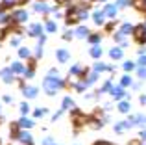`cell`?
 Masks as SVG:
<instances>
[{
	"mask_svg": "<svg viewBox=\"0 0 146 145\" xmlns=\"http://www.w3.org/2000/svg\"><path fill=\"white\" fill-rule=\"evenodd\" d=\"M104 11H96V13H94V22H96V24H102L104 22Z\"/></svg>",
	"mask_w": 146,
	"mask_h": 145,
	"instance_id": "9c48e42d",
	"label": "cell"
},
{
	"mask_svg": "<svg viewBox=\"0 0 146 145\" xmlns=\"http://www.w3.org/2000/svg\"><path fill=\"white\" fill-rule=\"evenodd\" d=\"M85 121H87V117H85V115H82L78 110H74V127H76V128L83 127V125H85Z\"/></svg>",
	"mask_w": 146,
	"mask_h": 145,
	"instance_id": "3957f363",
	"label": "cell"
},
{
	"mask_svg": "<svg viewBox=\"0 0 146 145\" xmlns=\"http://www.w3.org/2000/svg\"><path fill=\"white\" fill-rule=\"evenodd\" d=\"M9 134L13 136V138H19V125H17V123H13V125L9 127Z\"/></svg>",
	"mask_w": 146,
	"mask_h": 145,
	"instance_id": "ba28073f",
	"label": "cell"
},
{
	"mask_svg": "<svg viewBox=\"0 0 146 145\" xmlns=\"http://www.w3.org/2000/svg\"><path fill=\"white\" fill-rule=\"evenodd\" d=\"M139 63H141L143 67H146V56H144V54H141V60H139Z\"/></svg>",
	"mask_w": 146,
	"mask_h": 145,
	"instance_id": "f1b7e54d",
	"label": "cell"
},
{
	"mask_svg": "<svg viewBox=\"0 0 146 145\" xmlns=\"http://www.w3.org/2000/svg\"><path fill=\"white\" fill-rule=\"evenodd\" d=\"M129 84H131V78H129V76H122V87L129 86Z\"/></svg>",
	"mask_w": 146,
	"mask_h": 145,
	"instance_id": "7402d4cb",
	"label": "cell"
},
{
	"mask_svg": "<svg viewBox=\"0 0 146 145\" xmlns=\"http://www.w3.org/2000/svg\"><path fill=\"white\" fill-rule=\"evenodd\" d=\"M131 32H133V26H129V24H124L120 28V34H122V36H128V34H131Z\"/></svg>",
	"mask_w": 146,
	"mask_h": 145,
	"instance_id": "8fae6325",
	"label": "cell"
},
{
	"mask_svg": "<svg viewBox=\"0 0 146 145\" xmlns=\"http://www.w3.org/2000/svg\"><path fill=\"white\" fill-rule=\"evenodd\" d=\"M93 145H111V143H107V142H96V143H93Z\"/></svg>",
	"mask_w": 146,
	"mask_h": 145,
	"instance_id": "e575fe53",
	"label": "cell"
},
{
	"mask_svg": "<svg viewBox=\"0 0 146 145\" xmlns=\"http://www.w3.org/2000/svg\"><path fill=\"white\" fill-rule=\"evenodd\" d=\"M144 28H146V22H144Z\"/></svg>",
	"mask_w": 146,
	"mask_h": 145,
	"instance_id": "ab89813d",
	"label": "cell"
},
{
	"mask_svg": "<svg viewBox=\"0 0 146 145\" xmlns=\"http://www.w3.org/2000/svg\"><path fill=\"white\" fill-rule=\"evenodd\" d=\"M11 6H13L11 2H2V4H0V9H2V11H4V9H9Z\"/></svg>",
	"mask_w": 146,
	"mask_h": 145,
	"instance_id": "603a6c76",
	"label": "cell"
},
{
	"mask_svg": "<svg viewBox=\"0 0 146 145\" xmlns=\"http://www.w3.org/2000/svg\"><path fill=\"white\" fill-rule=\"evenodd\" d=\"M2 76H4V80H6V82H11V80H13V75H11V71H9V69L2 71Z\"/></svg>",
	"mask_w": 146,
	"mask_h": 145,
	"instance_id": "5bb4252c",
	"label": "cell"
},
{
	"mask_svg": "<svg viewBox=\"0 0 146 145\" xmlns=\"http://www.w3.org/2000/svg\"><path fill=\"white\" fill-rule=\"evenodd\" d=\"M91 56H93V58H100V56H102V48H100V47H94L93 50H91Z\"/></svg>",
	"mask_w": 146,
	"mask_h": 145,
	"instance_id": "9a60e30c",
	"label": "cell"
},
{
	"mask_svg": "<svg viewBox=\"0 0 146 145\" xmlns=\"http://www.w3.org/2000/svg\"><path fill=\"white\" fill-rule=\"evenodd\" d=\"M35 115H37V117H41V115H44V110H35Z\"/></svg>",
	"mask_w": 146,
	"mask_h": 145,
	"instance_id": "d6a6232c",
	"label": "cell"
},
{
	"mask_svg": "<svg viewBox=\"0 0 146 145\" xmlns=\"http://www.w3.org/2000/svg\"><path fill=\"white\" fill-rule=\"evenodd\" d=\"M143 2H144V4H146V0H143Z\"/></svg>",
	"mask_w": 146,
	"mask_h": 145,
	"instance_id": "60d3db41",
	"label": "cell"
},
{
	"mask_svg": "<svg viewBox=\"0 0 146 145\" xmlns=\"http://www.w3.org/2000/svg\"><path fill=\"white\" fill-rule=\"evenodd\" d=\"M141 102H143V104H146V95H143V97H141Z\"/></svg>",
	"mask_w": 146,
	"mask_h": 145,
	"instance_id": "d590c367",
	"label": "cell"
},
{
	"mask_svg": "<svg viewBox=\"0 0 146 145\" xmlns=\"http://www.w3.org/2000/svg\"><path fill=\"white\" fill-rule=\"evenodd\" d=\"M129 145H143V140H133V142H129Z\"/></svg>",
	"mask_w": 146,
	"mask_h": 145,
	"instance_id": "4dcf8cb0",
	"label": "cell"
},
{
	"mask_svg": "<svg viewBox=\"0 0 146 145\" xmlns=\"http://www.w3.org/2000/svg\"><path fill=\"white\" fill-rule=\"evenodd\" d=\"M63 108H65V110H68V108H74V102H72L70 99L67 97V99H65V101H63Z\"/></svg>",
	"mask_w": 146,
	"mask_h": 145,
	"instance_id": "2e32d148",
	"label": "cell"
},
{
	"mask_svg": "<svg viewBox=\"0 0 146 145\" xmlns=\"http://www.w3.org/2000/svg\"><path fill=\"white\" fill-rule=\"evenodd\" d=\"M104 13H106V15H109V17H115V13H117V7H115V6H107Z\"/></svg>",
	"mask_w": 146,
	"mask_h": 145,
	"instance_id": "7c38bea8",
	"label": "cell"
},
{
	"mask_svg": "<svg viewBox=\"0 0 146 145\" xmlns=\"http://www.w3.org/2000/svg\"><path fill=\"white\" fill-rule=\"evenodd\" d=\"M109 54H111V58H113V60H120L122 58V50H120V48H113Z\"/></svg>",
	"mask_w": 146,
	"mask_h": 145,
	"instance_id": "52a82bcc",
	"label": "cell"
},
{
	"mask_svg": "<svg viewBox=\"0 0 146 145\" xmlns=\"http://www.w3.org/2000/svg\"><path fill=\"white\" fill-rule=\"evenodd\" d=\"M131 34H133V37H135L137 43H141V45H144V43H146V28H144V24L135 26Z\"/></svg>",
	"mask_w": 146,
	"mask_h": 145,
	"instance_id": "7a4b0ae2",
	"label": "cell"
},
{
	"mask_svg": "<svg viewBox=\"0 0 146 145\" xmlns=\"http://www.w3.org/2000/svg\"><path fill=\"white\" fill-rule=\"evenodd\" d=\"M89 41H91V43H98V41H100V36H98V34H94V36L89 37Z\"/></svg>",
	"mask_w": 146,
	"mask_h": 145,
	"instance_id": "4316f807",
	"label": "cell"
},
{
	"mask_svg": "<svg viewBox=\"0 0 146 145\" xmlns=\"http://www.w3.org/2000/svg\"><path fill=\"white\" fill-rule=\"evenodd\" d=\"M118 110H120V112H128V110H129V104H128V102H120V104H118Z\"/></svg>",
	"mask_w": 146,
	"mask_h": 145,
	"instance_id": "d6986e66",
	"label": "cell"
},
{
	"mask_svg": "<svg viewBox=\"0 0 146 145\" xmlns=\"http://www.w3.org/2000/svg\"><path fill=\"white\" fill-rule=\"evenodd\" d=\"M21 110H22V113H26V112H28V110H30V106H28V104H26V102H24V104L21 106Z\"/></svg>",
	"mask_w": 146,
	"mask_h": 145,
	"instance_id": "f546056e",
	"label": "cell"
},
{
	"mask_svg": "<svg viewBox=\"0 0 146 145\" xmlns=\"http://www.w3.org/2000/svg\"><path fill=\"white\" fill-rule=\"evenodd\" d=\"M57 87H61L59 78H52V76L44 78V89H46L50 95H54V93H56V89H57Z\"/></svg>",
	"mask_w": 146,
	"mask_h": 145,
	"instance_id": "6da1fadb",
	"label": "cell"
},
{
	"mask_svg": "<svg viewBox=\"0 0 146 145\" xmlns=\"http://www.w3.org/2000/svg\"><path fill=\"white\" fill-rule=\"evenodd\" d=\"M13 71H15V72H22L24 69H22V65H21V63H13Z\"/></svg>",
	"mask_w": 146,
	"mask_h": 145,
	"instance_id": "cb8c5ba5",
	"label": "cell"
},
{
	"mask_svg": "<svg viewBox=\"0 0 146 145\" xmlns=\"http://www.w3.org/2000/svg\"><path fill=\"white\" fill-rule=\"evenodd\" d=\"M139 76L141 78H146V69H139Z\"/></svg>",
	"mask_w": 146,
	"mask_h": 145,
	"instance_id": "1f68e13d",
	"label": "cell"
},
{
	"mask_svg": "<svg viewBox=\"0 0 146 145\" xmlns=\"http://www.w3.org/2000/svg\"><path fill=\"white\" fill-rule=\"evenodd\" d=\"M57 58H59V62H67L68 60V52L67 50H59L57 52Z\"/></svg>",
	"mask_w": 146,
	"mask_h": 145,
	"instance_id": "4fadbf2b",
	"label": "cell"
},
{
	"mask_svg": "<svg viewBox=\"0 0 146 145\" xmlns=\"http://www.w3.org/2000/svg\"><path fill=\"white\" fill-rule=\"evenodd\" d=\"M46 30H48V32H54V30H56V22H52V21H50L48 24H46Z\"/></svg>",
	"mask_w": 146,
	"mask_h": 145,
	"instance_id": "484cf974",
	"label": "cell"
},
{
	"mask_svg": "<svg viewBox=\"0 0 146 145\" xmlns=\"http://www.w3.org/2000/svg\"><path fill=\"white\" fill-rule=\"evenodd\" d=\"M13 17H15V21H17V22H22V21H26V19H28V15H26V11H17Z\"/></svg>",
	"mask_w": 146,
	"mask_h": 145,
	"instance_id": "277c9868",
	"label": "cell"
},
{
	"mask_svg": "<svg viewBox=\"0 0 146 145\" xmlns=\"http://www.w3.org/2000/svg\"><path fill=\"white\" fill-rule=\"evenodd\" d=\"M24 95L32 99V97H35V95H37V89H35V87H26V89H24Z\"/></svg>",
	"mask_w": 146,
	"mask_h": 145,
	"instance_id": "30bf717a",
	"label": "cell"
},
{
	"mask_svg": "<svg viewBox=\"0 0 146 145\" xmlns=\"http://www.w3.org/2000/svg\"><path fill=\"white\" fill-rule=\"evenodd\" d=\"M26 2H28V0H17V4H21V6H22V4H26Z\"/></svg>",
	"mask_w": 146,
	"mask_h": 145,
	"instance_id": "74e56055",
	"label": "cell"
},
{
	"mask_svg": "<svg viewBox=\"0 0 146 145\" xmlns=\"http://www.w3.org/2000/svg\"><path fill=\"white\" fill-rule=\"evenodd\" d=\"M19 138H21L22 142H32V136H30L28 132H22V134H19Z\"/></svg>",
	"mask_w": 146,
	"mask_h": 145,
	"instance_id": "ac0fdd59",
	"label": "cell"
},
{
	"mask_svg": "<svg viewBox=\"0 0 146 145\" xmlns=\"http://www.w3.org/2000/svg\"><path fill=\"white\" fill-rule=\"evenodd\" d=\"M57 4H67V0H56Z\"/></svg>",
	"mask_w": 146,
	"mask_h": 145,
	"instance_id": "f35d334b",
	"label": "cell"
},
{
	"mask_svg": "<svg viewBox=\"0 0 146 145\" xmlns=\"http://www.w3.org/2000/svg\"><path fill=\"white\" fill-rule=\"evenodd\" d=\"M124 69L126 71H133V69H135V63H133V62H126L124 63Z\"/></svg>",
	"mask_w": 146,
	"mask_h": 145,
	"instance_id": "ffe728a7",
	"label": "cell"
},
{
	"mask_svg": "<svg viewBox=\"0 0 146 145\" xmlns=\"http://www.w3.org/2000/svg\"><path fill=\"white\" fill-rule=\"evenodd\" d=\"M113 28H115V22H109V24H107V32H111Z\"/></svg>",
	"mask_w": 146,
	"mask_h": 145,
	"instance_id": "836d02e7",
	"label": "cell"
},
{
	"mask_svg": "<svg viewBox=\"0 0 146 145\" xmlns=\"http://www.w3.org/2000/svg\"><path fill=\"white\" fill-rule=\"evenodd\" d=\"M141 140H146V130H143V134H141Z\"/></svg>",
	"mask_w": 146,
	"mask_h": 145,
	"instance_id": "8d00e7d4",
	"label": "cell"
},
{
	"mask_svg": "<svg viewBox=\"0 0 146 145\" xmlns=\"http://www.w3.org/2000/svg\"><path fill=\"white\" fill-rule=\"evenodd\" d=\"M41 30H43V28H41V24H33L32 28H30V36H39Z\"/></svg>",
	"mask_w": 146,
	"mask_h": 145,
	"instance_id": "8992f818",
	"label": "cell"
},
{
	"mask_svg": "<svg viewBox=\"0 0 146 145\" xmlns=\"http://www.w3.org/2000/svg\"><path fill=\"white\" fill-rule=\"evenodd\" d=\"M111 95H113L115 99H122L124 97V89H122V87H115V89L111 91Z\"/></svg>",
	"mask_w": 146,
	"mask_h": 145,
	"instance_id": "5b68a950",
	"label": "cell"
},
{
	"mask_svg": "<svg viewBox=\"0 0 146 145\" xmlns=\"http://www.w3.org/2000/svg\"><path fill=\"white\" fill-rule=\"evenodd\" d=\"M32 121H28V119H21V127H26V128H30V127H32Z\"/></svg>",
	"mask_w": 146,
	"mask_h": 145,
	"instance_id": "44dd1931",
	"label": "cell"
},
{
	"mask_svg": "<svg viewBox=\"0 0 146 145\" xmlns=\"http://www.w3.org/2000/svg\"><path fill=\"white\" fill-rule=\"evenodd\" d=\"M35 9H37V11H48V7L44 6V4H37V6H35Z\"/></svg>",
	"mask_w": 146,
	"mask_h": 145,
	"instance_id": "d4e9b609",
	"label": "cell"
},
{
	"mask_svg": "<svg viewBox=\"0 0 146 145\" xmlns=\"http://www.w3.org/2000/svg\"><path fill=\"white\" fill-rule=\"evenodd\" d=\"M76 34H78L80 37H87V36H89V30H87V28H83V26H82V28H78V32H76Z\"/></svg>",
	"mask_w": 146,
	"mask_h": 145,
	"instance_id": "e0dca14e",
	"label": "cell"
},
{
	"mask_svg": "<svg viewBox=\"0 0 146 145\" xmlns=\"http://www.w3.org/2000/svg\"><path fill=\"white\" fill-rule=\"evenodd\" d=\"M19 54H21V58H26L30 52H28V48H21V50H19Z\"/></svg>",
	"mask_w": 146,
	"mask_h": 145,
	"instance_id": "83f0119b",
	"label": "cell"
}]
</instances>
